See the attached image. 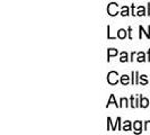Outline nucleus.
I'll return each instance as SVG.
<instances>
[{
  "label": "nucleus",
  "mask_w": 150,
  "mask_h": 135,
  "mask_svg": "<svg viewBox=\"0 0 150 135\" xmlns=\"http://www.w3.org/2000/svg\"><path fill=\"white\" fill-rule=\"evenodd\" d=\"M107 81L111 84H114V83L117 82V73L116 72H110L108 75H107Z\"/></svg>",
  "instance_id": "f257e3e1"
},
{
  "label": "nucleus",
  "mask_w": 150,
  "mask_h": 135,
  "mask_svg": "<svg viewBox=\"0 0 150 135\" xmlns=\"http://www.w3.org/2000/svg\"><path fill=\"white\" fill-rule=\"evenodd\" d=\"M121 82L123 84H127L129 82V77L128 75H122V79H121Z\"/></svg>",
  "instance_id": "f03ea898"
},
{
  "label": "nucleus",
  "mask_w": 150,
  "mask_h": 135,
  "mask_svg": "<svg viewBox=\"0 0 150 135\" xmlns=\"http://www.w3.org/2000/svg\"><path fill=\"white\" fill-rule=\"evenodd\" d=\"M125 35H127V32H125L124 30H119V37H120V38H124V37H125Z\"/></svg>",
  "instance_id": "7ed1b4c3"
},
{
  "label": "nucleus",
  "mask_w": 150,
  "mask_h": 135,
  "mask_svg": "<svg viewBox=\"0 0 150 135\" xmlns=\"http://www.w3.org/2000/svg\"><path fill=\"white\" fill-rule=\"evenodd\" d=\"M147 106H148V100H147L146 98H142V99H141V107H144V108H146Z\"/></svg>",
  "instance_id": "20e7f679"
},
{
  "label": "nucleus",
  "mask_w": 150,
  "mask_h": 135,
  "mask_svg": "<svg viewBox=\"0 0 150 135\" xmlns=\"http://www.w3.org/2000/svg\"><path fill=\"white\" fill-rule=\"evenodd\" d=\"M115 54H117V51H115L114 49H111V50H108V58H110L111 55H115Z\"/></svg>",
  "instance_id": "39448f33"
},
{
  "label": "nucleus",
  "mask_w": 150,
  "mask_h": 135,
  "mask_svg": "<svg viewBox=\"0 0 150 135\" xmlns=\"http://www.w3.org/2000/svg\"><path fill=\"white\" fill-rule=\"evenodd\" d=\"M123 129H124V131H127V129H130V122H127V123H125V125H124V128H123Z\"/></svg>",
  "instance_id": "423d86ee"
},
{
  "label": "nucleus",
  "mask_w": 150,
  "mask_h": 135,
  "mask_svg": "<svg viewBox=\"0 0 150 135\" xmlns=\"http://www.w3.org/2000/svg\"><path fill=\"white\" fill-rule=\"evenodd\" d=\"M120 60H121V62H125V61L128 60V56H127V58H125V56H124V55H123V56H122V58H121Z\"/></svg>",
  "instance_id": "0eeeda50"
},
{
  "label": "nucleus",
  "mask_w": 150,
  "mask_h": 135,
  "mask_svg": "<svg viewBox=\"0 0 150 135\" xmlns=\"http://www.w3.org/2000/svg\"><path fill=\"white\" fill-rule=\"evenodd\" d=\"M140 126H141V124H140L139 122H138V123H135V124H134V128H135V127H137V128H140Z\"/></svg>",
  "instance_id": "6e6552de"
}]
</instances>
